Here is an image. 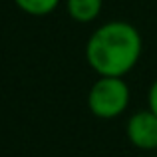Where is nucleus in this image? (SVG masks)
Masks as SVG:
<instances>
[{"mask_svg": "<svg viewBox=\"0 0 157 157\" xmlns=\"http://www.w3.org/2000/svg\"><path fill=\"white\" fill-rule=\"evenodd\" d=\"M62 0H14V4L18 6V10H22L28 16H36V18H44L50 16Z\"/></svg>", "mask_w": 157, "mask_h": 157, "instance_id": "39448f33", "label": "nucleus"}, {"mask_svg": "<svg viewBox=\"0 0 157 157\" xmlns=\"http://www.w3.org/2000/svg\"><path fill=\"white\" fill-rule=\"evenodd\" d=\"M125 135L131 145L143 151L157 149V113L147 107L129 115L125 125Z\"/></svg>", "mask_w": 157, "mask_h": 157, "instance_id": "7ed1b4c3", "label": "nucleus"}, {"mask_svg": "<svg viewBox=\"0 0 157 157\" xmlns=\"http://www.w3.org/2000/svg\"><path fill=\"white\" fill-rule=\"evenodd\" d=\"M104 0H66V10L70 18L80 24H90L100 16Z\"/></svg>", "mask_w": 157, "mask_h": 157, "instance_id": "20e7f679", "label": "nucleus"}, {"mask_svg": "<svg viewBox=\"0 0 157 157\" xmlns=\"http://www.w3.org/2000/svg\"><path fill=\"white\" fill-rule=\"evenodd\" d=\"M141 52L143 40L139 30L123 20L101 24L86 44V60L98 76H127L137 66Z\"/></svg>", "mask_w": 157, "mask_h": 157, "instance_id": "f257e3e1", "label": "nucleus"}, {"mask_svg": "<svg viewBox=\"0 0 157 157\" xmlns=\"http://www.w3.org/2000/svg\"><path fill=\"white\" fill-rule=\"evenodd\" d=\"M147 107L153 113H157V80H153V84L149 86V92H147Z\"/></svg>", "mask_w": 157, "mask_h": 157, "instance_id": "423d86ee", "label": "nucleus"}, {"mask_svg": "<svg viewBox=\"0 0 157 157\" xmlns=\"http://www.w3.org/2000/svg\"><path fill=\"white\" fill-rule=\"evenodd\" d=\"M131 90L123 78L100 76L88 92V109L100 119H115L125 113Z\"/></svg>", "mask_w": 157, "mask_h": 157, "instance_id": "f03ea898", "label": "nucleus"}]
</instances>
